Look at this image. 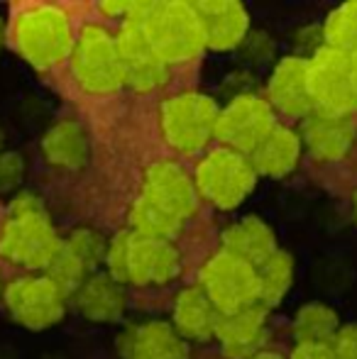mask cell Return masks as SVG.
<instances>
[{"label": "cell", "instance_id": "5b68a950", "mask_svg": "<svg viewBox=\"0 0 357 359\" xmlns=\"http://www.w3.org/2000/svg\"><path fill=\"white\" fill-rule=\"evenodd\" d=\"M69 67L79 88L88 95H113L125 88L118 39L100 22H86L76 32Z\"/></svg>", "mask_w": 357, "mask_h": 359}, {"label": "cell", "instance_id": "5bb4252c", "mask_svg": "<svg viewBox=\"0 0 357 359\" xmlns=\"http://www.w3.org/2000/svg\"><path fill=\"white\" fill-rule=\"evenodd\" d=\"M267 103L274 113L289 118H309L316 110L309 88V59L299 54L279 59L267 81Z\"/></svg>", "mask_w": 357, "mask_h": 359}, {"label": "cell", "instance_id": "9c48e42d", "mask_svg": "<svg viewBox=\"0 0 357 359\" xmlns=\"http://www.w3.org/2000/svg\"><path fill=\"white\" fill-rule=\"evenodd\" d=\"M276 128V113L267 98L257 93H235L225 105H220L215 140L220 147L250 156L262 140Z\"/></svg>", "mask_w": 357, "mask_h": 359}, {"label": "cell", "instance_id": "ac0fdd59", "mask_svg": "<svg viewBox=\"0 0 357 359\" xmlns=\"http://www.w3.org/2000/svg\"><path fill=\"white\" fill-rule=\"evenodd\" d=\"M301 140L309 154L316 161H340L348 156V151L355 144V128L348 120V115H335V113H321L314 110L309 118L304 120V130H301Z\"/></svg>", "mask_w": 357, "mask_h": 359}, {"label": "cell", "instance_id": "d6a6232c", "mask_svg": "<svg viewBox=\"0 0 357 359\" xmlns=\"http://www.w3.org/2000/svg\"><path fill=\"white\" fill-rule=\"evenodd\" d=\"M135 5H137V0H108V3H100L98 5V10L105 15V18H110V20H128L130 15L135 13Z\"/></svg>", "mask_w": 357, "mask_h": 359}, {"label": "cell", "instance_id": "836d02e7", "mask_svg": "<svg viewBox=\"0 0 357 359\" xmlns=\"http://www.w3.org/2000/svg\"><path fill=\"white\" fill-rule=\"evenodd\" d=\"M289 359H335L333 345H296Z\"/></svg>", "mask_w": 357, "mask_h": 359}, {"label": "cell", "instance_id": "7c38bea8", "mask_svg": "<svg viewBox=\"0 0 357 359\" xmlns=\"http://www.w3.org/2000/svg\"><path fill=\"white\" fill-rule=\"evenodd\" d=\"M149 203L162 208L164 213L179 217L181 222L191 220L198 213L201 196L196 189L194 174L184 169L174 159H159L144 169L142 194Z\"/></svg>", "mask_w": 357, "mask_h": 359}, {"label": "cell", "instance_id": "44dd1931", "mask_svg": "<svg viewBox=\"0 0 357 359\" xmlns=\"http://www.w3.org/2000/svg\"><path fill=\"white\" fill-rule=\"evenodd\" d=\"M42 156L52 169L79 171L88 164L90 144L88 133L79 120L62 118L42 135Z\"/></svg>", "mask_w": 357, "mask_h": 359}, {"label": "cell", "instance_id": "603a6c76", "mask_svg": "<svg viewBox=\"0 0 357 359\" xmlns=\"http://www.w3.org/2000/svg\"><path fill=\"white\" fill-rule=\"evenodd\" d=\"M301 151H304V140L296 130L286 125H276L274 130L262 140V144L250 154L255 171L260 176L269 179H284L299 166Z\"/></svg>", "mask_w": 357, "mask_h": 359}, {"label": "cell", "instance_id": "484cf974", "mask_svg": "<svg viewBox=\"0 0 357 359\" xmlns=\"http://www.w3.org/2000/svg\"><path fill=\"white\" fill-rule=\"evenodd\" d=\"M257 271L260 303L269 311V308L279 306L284 301V296L289 293L291 284H294V259H291L289 252L276 250L262 266H257Z\"/></svg>", "mask_w": 357, "mask_h": 359}, {"label": "cell", "instance_id": "3957f363", "mask_svg": "<svg viewBox=\"0 0 357 359\" xmlns=\"http://www.w3.org/2000/svg\"><path fill=\"white\" fill-rule=\"evenodd\" d=\"M137 18L152 49L167 67H181L206 52V34L196 3L186 0H142Z\"/></svg>", "mask_w": 357, "mask_h": 359}, {"label": "cell", "instance_id": "cb8c5ba5", "mask_svg": "<svg viewBox=\"0 0 357 359\" xmlns=\"http://www.w3.org/2000/svg\"><path fill=\"white\" fill-rule=\"evenodd\" d=\"M291 330H294L296 345H333L340 332L338 313L325 303H306L296 311Z\"/></svg>", "mask_w": 357, "mask_h": 359}, {"label": "cell", "instance_id": "d4e9b609", "mask_svg": "<svg viewBox=\"0 0 357 359\" xmlns=\"http://www.w3.org/2000/svg\"><path fill=\"white\" fill-rule=\"evenodd\" d=\"M128 230L142 237L174 242L181 235V230H184V222L179 217L164 213L154 203H149L144 196H137L128 208Z\"/></svg>", "mask_w": 357, "mask_h": 359}, {"label": "cell", "instance_id": "1f68e13d", "mask_svg": "<svg viewBox=\"0 0 357 359\" xmlns=\"http://www.w3.org/2000/svg\"><path fill=\"white\" fill-rule=\"evenodd\" d=\"M243 47H248L250 54H252L257 62H264V59H269L271 52H274V44H271V39L264 32H250V37L245 39Z\"/></svg>", "mask_w": 357, "mask_h": 359}, {"label": "cell", "instance_id": "8fae6325", "mask_svg": "<svg viewBox=\"0 0 357 359\" xmlns=\"http://www.w3.org/2000/svg\"><path fill=\"white\" fill-rule=\"evenodd\" d=\"M309 88L316 110L348 115L357 108V90L350 74V52L321 47L309 57Z\"/></svg>", "mask_w": 357, "mask_h": 359}, {"label": "cell", "instance_id": "f35d334b", "mask_svg": "<svg viewBox=\"0 0 357 359\" xmlns=\"http://www.w3.org/2000/svg\"><path fill=\"white\" fill-rule=\"evenodd\" d=\"M3 140H5L3 137V130H0V151H3Z\"/></svg>", "mask_w": 357, "mask_h": 359}, {"label": "cell", "instance_id": "ab89813d", "mask_svg": "<svg viewBox=\"0 0 357 359\" xmlns=\"http://www.w3.org/2000/svg\"><path fill=\"white\" fill-rule=\"evenodd\" d=\"M3 288L5 286H3V281H0V301H3Z\"/></svg>", "mask_w": 357, "mask_h": 359}, {"label": "cell", "instance_id": "8992f818", "mask_svg": "<svg viewBox=\"0 0 357 359\" xmlns=\"http://www.w3.org/2000/svg\"><path fill=\"white\" fill-rule=\"evenodd\" d=\"M260 174L250 156L228 147H213L198 159L194 181L201 201L218 210H235L252 196Z\"/></svg>", "mask_w": 357, "mask_h": 359}, {"label": "cell", "instance_id": "f1b7e54d", "mask_svg": "<svg viewBox=\"0 0 357 359\" xmlns=\"http://www.w3.org/2000/svg\"><path fill=\"white\" fill-rule=\"evenodd\" d=\"M128 247H130V230L115 232L108 240V252H105V274L115 279L118 284L128 286Z\"/></svg>", "mask_w": 357, "mask_h": 359}, {"label": "cell", "instance_id": "d6986e66", "mask_svg": "<svg viewBox=\"0 0 357 359\" xmlns=\"http://www.w3.org/2000/svg\"><path fill=\"white\" fill-rule=\"evenodd\" d=\"M72 303L79 316H83L86 320L108 325V323L123 320L128 311V293L123 284L110 279L103 271H95L74 291Z\"/></svg>", "mask_w": 357, "mask_h": 359}, {"label": "cell", "instance_id": "e0dca14e", "mask_svg": "<svg viewBox=\"0 0 357 359\" xmlns=\"http://www.w3.org/2000/svg\"><path fill=\"white\" fill-rule=\"evenodd\" d=\"M203 25L206 47L213 52H233L250 37V13L238 0H198L196 3Z\"/></svg>", "mask_w": 357, "mask_h": 359}, {"label": "cell", "instance_id": "7402d4cb", "mask_svg": "<svg viewBox=\"0 0 357 359\" xmlns=\"http://www.w3.org/2000/svg\"><path fill=\"white\" fill-rule=\"evenodd\" d=\"M220 250L238 259L250 262L252 266H262L274 255L276 247L274 230L257 215H245L230 222L220 232Z\"/></svg>", "mask_w": 357, "mask_h": 359}, {"label": "cell", "instance_id": "8d00e7d4", "mask_svg": "<svg viewBox=\"0 0 357 359\" xmlns=\"http://www.w3.org/2000/svg\"><path fill=\"white\" fill-rule=\"evenodd\" d=\"M250 359H286V357H281L279 352L262 350V352H257V355H255V357H250Z\"/></svg>", "mask_w": 357, "mask_h": 359}, {"label": "cell", "instance_id": "7a4b0ae2", "mask_svg": "<svg viewBox=\"0 0 357 359\" xmlns=\"http://www.w3.org/2000/svg\"><path fill=\"white\" fill-rule=\"evenodd\" d=\"M10 39L29 67L49 72L69 62L76 32H74L72 18L62 5L34 3L13 18Z\"/></svg>", "mask_w": 357, "mask_h": 359}, {"label": "cell", "instance_id": "ba28073f", "mask_svg": "<svg viewBox=\"0 0 357 359\" xmlns=\"http://www.w3.org/2000/svg\"><path fill=\"white\" fill-rule=\"evenodd\" d=\"M198 286L220 316L260 303V271L250 262L218 250L201 264Z\"/></svg>", "mask_w": 357, "mask_h": 359}, {"label": "cell", "instance_id": "2e32d148", "mask_svg": "<svg viewBox=\"0 0 357 359\" xmlns=\"http://www.w3.org/2000/svg\"><path fill=\"white\" fill-rule=\"evenodd\" d=\"M267 318L269 311L262 303L220 316L218 327H215V340H218L223 357L250 359L262 352V345L267 340Z\"/></svg>", "mask_w": 357, "mask_h": 359}, {"label": "cell", "instance_id": "74e56055", "mask_svg": "<svg viewBox=\"0 0 357 359\" xmlns=\"http://www.w3.org/2000/svg\"><path fill=\"white\" fill-rule=\"evenodd\" d=\"M353 205H355V213H357V191H355V196H353Z\"/></svg>", "mask_w": 357, "mask_h": 359}, {"label": "cell", "instance_id": "ffe728a7", "mask_svg": "<svg viewBox=\"0 0 357 359\" xmlns=\"http://www.w3.org/2000/svg\"><path fill=\"white\" fill-rule=\"evenodd\" d=\"M220 313L198 284L184 286L172 301V325L186 342H208L215 337Z\"/></svg>", "mask_w": 357, "mask_h": 359}, {"label": "cell", "instance_id": "9a60e30c", "mask_svg": "<svg viewBox=\"0 0 357 359\" xmlns=\"http://www.w3.org/2000/svg\"><path fill=\"white\" fill-rule=\"evenodd\" d=\"M123 359H189V342L167 320L128 325L118 337Z\"/></svg>", "mask_w": 357, "mask_h": 359}, {"label": "cell", "instance_id": "4dcf8cb0", "mask_svg": "<svg viewBox=\"0 0 357 359\" xmlns=\"http://www.w3.org/2000/svg\"><path fill=\"white\" fill-rule=\"evenodd\" d=\"M335 359H357V325L340 327L338 337L333 340Z\"/></svg>", "mask_w": 357, "mask_h": 359}, {"label": "cell", "instance_id": "4316f807", "mask_svg": "<svg viewBox=\"0 0 357 359\" xmlns=\"http://www.w3.org/2000/svg\"><path fill=\"white\" fill-rule=\"evenodd\" d=\"M62 250L69 252L88 274H95L105 264L108 237L95 227H74L67 237H62Z\"/></svg>", "mask_w": 357, "mask_h": 359}, {"label": "cell", "instance_id": "e575fe53", "mask_svg": "<svg viewBox=\"0 0 357 359\" xmlns=\"http://www.w3.org/2000/svg\"><path fill=\"white\" fill-rule=\"evenodd\" d=\"M8 37H10V25H8V20L0 15V52H3V47H5V42H8Z\"/></svg>", "mask_w": 357, "mask_h": 359}, {"label": "cell", "instance_id": "d590c367", "mask_svg": "<svg viewBox=\"0 0 357 359\" xmlns=\"http://www.w3.org/2000/svg\"><path fill=\"white\" fill-rule=\"evenodd\" d=\"M350 74H353V83H355V90H357V49L350 52Z\"/></svg>", "mask_w": 357, "mask_h": 359}, {"label": "cell", "instance_id": "4fadbf2b", "mask_svg": "<svg viewBox=\"0 0 357 359\" xmlns=\"http://www.w3.org/2000/svg\"><path fill=\"white\" fill-rule=\"evenodd\" d=\"M181 274V252L172 240H154L130 232L128 284L167 286Z\"/></svg>", "mask_w": 357, "mask_h": 359}, {"label": "cell", "instance_id": "52a82bcc", "mask_svg": "<svg viewBox=\"0 0 357 359\" xmlns=\"http://www.w3.org/2000/svg\"><path fill=\"white\" fill-rule=\"evenodd\" d=\"M72 298L47 274H25L10 279L3 288V303L10 318L27 330H49L64 320Z\"/></svg>", "mask_w": 357, "mask_h": 359}, {"label": "cell", "instance_id": "277c9868", "mask_svg": "<svg viewBox=\"0 0 357 359\" xmlns=\"http://www.w3.org/2000/svg\"><path fill=\"white\" fill-rule=\"evenodd\" d=\"M220 105L203 90H179L159 103V133L177 154H198L215 140Z\"/></svg>", "mask_w": 357, "mask_h": 359}, {"label": "cell", "instance_id": "30bf717a", "mask_svg": "<svg viewBox=\"0 0 357 359\" xmlns=\"http://www.w3.org/2000/svg\"><path fill=\"white\" fill-rule=\"evenodd\" d=\"M140 3L142 0H137L135 13L120 22L115 39H118L120 62H123L125 88L135 90V93H154L169 81L172 67H167L149 44L142 22L137 18Z\"/></svg>", "mask_w": 357, "mask_h": 359}, {"label": "cell", "instance_id": "6da1fadb", "mask_svg": "<svg viewBox=\"0 0 357 359\" xmlns=\"http://www.w3.org/2000/svg\"><path fill=\"white\" fill-rule=\"evenodd\" d=\"M62 250L44 201L32 191H18L10 198L8 215L0 222V259L20 269L44 274Z\"/></svg>", "mask_w": 357, "mask_h": 359}, {"label": "cell", "instance_id": "83f0119b", "mask_svg": "<svg viewBox=\"0 0 357 359\" xmlns=\"http://www.w3.org/2000/svg\"><path fill=\"white\" fill-rule=\"evenodd\" d=\"M323 39L328 47L353 52L357 49V0L335 8L323 25Z\"/></svg>", "mask_w": 357, "mask_h": 359}, {"label": "cell", "instance_id": "f546056e", "mask_svg": "<svg viewBox=\"0 0 357 359\" xmlns=\"http://www.w3.org/2000/svg\"><path fill=\"white\" fill-rule=\"evenodd\" d=\"M25 179V156L15 149L0 151V196H15Z\"/></svg>", "mask_w": 357, "mask_h": 359}]
</instances>
